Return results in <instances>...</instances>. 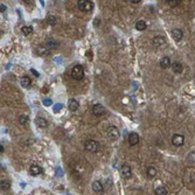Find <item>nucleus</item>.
<instances>
[{"instance_id": "8", "label": "nucleus", "mask_w": 195, "mask_h": 195, "mask_svg": "<svg viewBox=\"0 0 195 195\" xmlns=\"http://www.w3.org/2000/svg\"><path fill=\"white\" fill-rule=\"evenodd\" d=\"M92 113L95 116H97V117H100V116H103L105 113V108L103 105H100V104H95L94 108H92Z\"/></svg>"}, {"instance_id": "16", "label": "nucleus", "mask_w": 195, "mask_h": 195, "mask_svg": "<svg viewBox=\"0 0 195 195\" xmlns=\"http://www.w3.org/2000/svg\"><path fill=\"white\" fill-rule=\"evenodd\" d=\"M29 173H31V175H33V176H36V175H39V174L42 173V168L40 166H37V165H32L31 168H29Z\"/></svg>"}, {"instance_id": "23", "label": "nucleus", "mask_w": 195, "mask_h": 195, "mask_svg": "<svg viewBox=\"0 0 195 195\" xmlns=\"http://www.w3.org/2000/svg\"><path fill=\"white\" fill-rule=\"evenodd\" d=\"M154 194L156 195H168V191H167L165 187L160 186V187H158V188L154 189Z\"/></svg>"}, {"instance_id": "28", "label": "nucleus", "mask_w": 195, "mask_h": 195, "mask_svg": "<svg viewBox=\"0 0 195 195\" xmlns=\"http://www.w3.org/2000/svg\"><path fill=\"white\" fill-rule=\"evenodd\" d=\"M62 109V104H56V106L54 108V111L56 112V111H59V110H61Z\"/></svg>"}, {"instance_id": "19", "label": "nucleus", "mask_w": 195, "mask_h": 195, "mask_svg": "<svg viewBox=\"0 0 195 195\" xmlns=\"http://www.w3.org/2000/svg\"><path fill=\"white\" fill-rule=\"evenodd\" d=\"M49 53H50V50L46 46H40L37 48V54L41 56H47V55H49Z\"/></svg>"}, {"instance_id": "5", "label": "nucleus", "mask_w": 195, "mask_h": 195, "mask_svg": "<svg viewBox=\"0 0 195 195\" xmlns=\"http://www.w3.org/2000/svg\"><path fill=\"white\" fill-rule=\"evenodd\" d=\"M120 174L124 179H130L132 176V168L128 163H124L122 167H120Z\"/></svg>"}, {"instance_id": "7", "label": "nucleus", "mask_w": 195, "mask_h": 195, "mask_svg": "<svg viewBox=\"0 0 195 195\" xmlns=\"http://www.w3.org/2000/svg\"><path fill=\"white\" fill-rule=\"evenodd\" d=\"M152 43L154 47H163L166 44V37L161 36V35H157L152 39Z\"/></svg>"}, {"instance_id": "11", "label": "nucleus", "mask_w": 195, "mask_h": 195, "mask_svg": "<svg viewBox=\"0 0 195 195\" xmlns=\"http://www.w3.org/2000/svg\"><path fill=\"white\" fill-rule=\"evenodd\" d=\"M92 191L95 192V193H97V194H100V193H103V191H104V187H103V185H102V182L100 181H94L92 182Z\"/></svg>"}, {"instance_id": "21", "label": "nucleus", "mask_w": 195, "mask_h": 195, "mask_svg": "<svg viewBox=\"0 0 195 195\" xmlns=\"http://www.w3.org/2000/svg\"><path fill=\"white\" fill-rule=\"evenodd\" d=\"M146 173H147V176H148V178H154V176L158 174V171H157V168H156V167L150 166V167H147Z\"/></svg>"}, {"instance_id": "18", "label": "nucleus", "mask_w": 195, "mask_h": 195, "mask_svg": "<svg viewBox=\"0 0 195 195\" xmlns=\"http://www.w3.org/2000/svg\"><path fill=\"white\" fill-rule=\"evenodd\" d=\"M135 29L137 31H140V32H143V31H145L146 29V27H147V25H146V22L144 21V20H138L137 22H135Z\"/></svg>"}, {"instance_id": "17", "label": "nucleus", "mask_w": 195, "mask_h": 195, "mask_svg": "<svg viewBox=\"0 0 195 195\" xmlns=\"http://www.w3.org/2000/svg\"><path fill=\"white\" fill-rule=\"evenodd\" d=\"M160 68H163V69H167V68H169V65H171V60H169V57L168 56H163V59L160 60Z\"/></svg>"}, {"instance_id": "29", "label": "nucleus", "mask_w": 195, "mask_h": 195, "mask_svg": "<svg viewBox=\"0 0 195 195\" xmlns=\"http://www.w3.org/2000/svg\"><path fill=\"white\" fill-rule=\"evenodd\" d=\"M31 71H32V74H34V75H35L36 77H39V76H40V75H39V72H37V71H36L35 69H31Z\"/></svg>"}, {"instance_id": "9", "label": "nucleus", "mask_w": 195, "mask_h": 195, "mask_svg": "<svg viewBox=\"0 0 195 195\" xmlns=\"http://www.w3.org/2000/svg\"><path fill=\"white\" fill-rule=\"evenodd\" d=\"M49 50H53V49H56V47L59 46V43H57V41L55 40V39H53V37H49V39H47V41H46V44H44Z\"/></svg>"}, {"instance_id": "1", "label": "nucleus", "mask_w": 195, "mask_h": 195, "mask_svg": "<svg viewBox=\"0 0 195 195\" xmlns=\"http://www.w3.org/2000/svg\"><path fill=\"white\" fill-rule=\"evenodd\" d=\"M71 77L76 81H81L84 77V69L81 65H76L71 70Z\"/></svg>"}, {"instance_id": "6", "label": "nucleus", "mask_w": 195, "mask_h": 195, "mask_svg": "<svg viewBox=\"0 0 195 195\" xmlns=\"http://www.w3.org/2000/svg\"><path fill=\"white\" fill-rule=\"evenodd\" d=\"M184 143H185V137H184L182 134H174V135L172 137V144H173L174 146H176V147L182 146Z\"/></svg>"}, {"instance_id": "26", "label": "nucleus", "mask_w": 195, "mask_h": 195, "mask_svg": "<svg viewBox=\"0 0 195 195\" xmlns=\"http://www.w3.org/2000/svg\"><path fill=\"white\" fill-rule=\"evenodd\" d=\"M19 122H20V124L26 125V124L28 123V116H27V115H21V116L19 117Z\"/></svg>"}, {"instance_id": "10", "label": "nucleus", "mask_w": 195, "mask_h": 195, "mask_svg": "<svg viewBox=\"0 0 195 195\" xmlns=\"http://www.w3.org/2000/svg\"><path fill=\"white\" fill-rule=\"evenodd\" d=\"M172 36H173V39H174L176 42H179V41H181L182 37H184V32H182L180 28H175V29L172 31Z\"/></svg>"}, {"instance_id": "12", "label": "nucleus", "mask_w": 195, "mask_h": 195, "mask_svg": "<svg viewBox=\"0 0 195 195\" xmlns=\"http://www.w3.org/2000/svg\"><path fill=\"white\" fill-rule=\"evenodd\" d=\"M78 106H80V103L76 100V99H74V98H70L69 99V102H68V108H69V110L70 111H76L77 109H78Z\"/></svg>"}, {"instance_id": "27", "label": "nucleus", "mask_w": 195, "mask_h": 195, "mask_svg": "<svg viewBox=\"0 0 195 195\" xmlns=\"http://www.w3.org/2000/svg\"><path fill=\"white\" fill-rule=\"evenodd\" d=\"M187 160H188V163H195V151L191 152V153L188 154V157H187Z\"/></svg>"}, {"instance_id": "33", "label": "nucleus", "mask_w": 195, "mask_h": 195, "mask_svg": "<svg viewBox=\"0 0 195 195\" xmlns=\"http://www.w3.org/2000/svg\"><path fill=\"white\" fill-rule=\"evenodd\" d=\"M0 151H1V153L4 152V146L2 145H0Z\"/></svg>"}, {"instance_id": "25", "label": "nucleus", "mask_w": 195, "mask_h": 195, "mask_svg": "<svg viewBox=\"0 0 195 195\" xmlns=\"http://www.w3.org/2000/svg\"><path fill=\"white\" fill-rule=\"evenodd\" d=\"M21 32L24 35H31L33 33V28L31 26H24L22 28H21Z\"/></svg>"}, {"instance_id": "14", "label": "nucleus", "mask_w": 195, "mask_h": 195, "mask_svg": "<svg viewBox=\"0 0 195 195\" xmlns=\"http://www.w3.org/2000/svg\"><path fill=\"white\" fill-rule=\"evenodd\" d=\"M129 143H130L131 146L137 145V144L139 143V135H138L137 133H134V132L130 133V134H129Z\"/></svg>"}, {"instance_id": "24", "label": "nucleus", "mask_w": 195, "mask_h": 195, "mask_svg": "<svg viewBox=\"0 0 195 195\" xmlns=\"http://www.w3.org/2000/svg\"><path fill=\"white\" fill-rule=\"evenodd\" d=\"M57 18L55 16V15H48V18H47V22H48V25H50V26H55L56 24H57Z\"/></svg>"}, {"instance_id": "20", "label": "nucleus", "mask_w": 195, "mask_h": 195, "mask_svg": "<svg viewBox=\"0 0 195 195\" xmlns=\"http://www.w3.org/2000/svg\"><path fill=\"white\" fill-rule=\"evenodd\" d=\"M20 83H21V85H22L24 88L27 89V88L31 87V83H32V82H31V78H29L28 76H22L21 80H20Z\"/></svg>"}, {"instance_id": "15", "label": "nucleus", "mask_w": 195, "mask_h": 195, "mask_svg": "<svg viewBox=\"0 0 195 195\" xmlns=\"http://www.w3.org/2000/svg\"><path fill=\"white\" fill-rule=\"evenodd\" d=\"M35 122H36V124H37V126L39 128H41V129H46L47 126H48V120L47 119H44L43 117H37L36 119H35Z\"/></svg>"}, {"instance_id": "32", "label": "nucleus", "mask_w": 195, "mask_h": 195, "mask_svg": "<svg viewBox=\"0 0 195 195\" xmlns=\"http://www.w3.org/2000/svg\"><path fill=\"white\" fill-rule=\"evenodd\" d=\"M130 2H132V4H138V2H140V0H130Z\"/></svg>"}, {"instance_id": "13", "label": "nucleus", "mask_w": 195, "mask_h": 195, "mask_svg": "<svg viewBox=\"0 0 195 195\" xmlns=\"http://www.w3.org/2000/svg\"><path fill=\"white\" fill-rule=\"evenodd\" d=\"M172 70H173L175 74H181V72L184 71V65H181L180 62L175 61V62L172 63Z\"/></svg>"}, {"instance_id": "31", "label": "nucleus", "mask_w": 195, "mask_h": 195, "mask_svg": "<svg viewBox=\"0 0 195 195\" xmlns=\"http://www.w3.org/2000/svg\"><path fill=\"white\" fill-rule=\"evenodd\" d=\"M43 103H44L46 105H50V104H52V100H50V99H44Z\"/></svg>"}, {"instance_id": "30", "label": "nucleus", "mask_w": 195, "mask_h": 195, "mask_svg": "<svg viewBox=\"0 0 195 195\" xmlns=\"http://www.w3.org/2000/svg\"><path fill=\"white\" fill-rule=\"evenodd\" d=\"M0 9H1V12H5V11H6V6H5L4 4H1V5H0Z\"/></svg>"}, {"instance_id": "2", "label": "nucleus", "mask_w": 195, "mask_h": 195, "mask_svg": "<svg viewBox=\"0 0 195 195\" xmlns=\"http://www.w3.org/2000/svg\"><path fill=\"white\" fill-rule=\"evenodd\" d=\"M105 134H106V137H108L110 140H118L119 137H120L119 130H118L116 126H113V125L109 126V128L105 130Z\"/></svg>"}, {"instance_id": "4", "label": "nucleus", "mask_w": 195, "mask_h": 195, "mask_svg": "<svg viewBox=\"0 0 195 195\" xmlns=\"http://www.w3.org/2000/svg\"><path fill=\"white\" fill-rule=\"evenodd\" d=\"M84 147H85V150H87L88 152L96 153L98 151V148H99V144H98V141H96V140L90 139V140H87V141H85Z\"/></svg>"}, {"instance_id": "22", "label": "nucleus", "mask_w": 195, "mask_h": 195, "mask_svg": "<svg viewBox=\"0 0 195 195\" xmlns=\"http://www.w3.org/2000/svg\"><path fill=\"white\" fill-rule=\"evenodd\" d=\"M0 188H1V191H8L9 188H11V181L9 180H7V179H5V180H1V182H0Z\"/></svg>"}, {"instance_id": "3", "label": "nucleus", "mask_w": 195, "mask_h": 195, "mask_svg": "<svg viewBox=\"0 0 195 195\" xmlns=\"http://www.w3.org/2000/svg\"><path fill=\"white\" fill-rule=\"evenodd\" d=\"M77 6L83 12H90L92 9V7H94L92 1H90V0H78L77 1Z\"/></svg>"}]
</instances>
